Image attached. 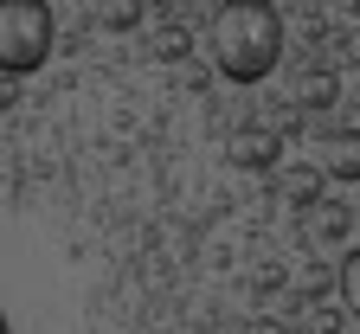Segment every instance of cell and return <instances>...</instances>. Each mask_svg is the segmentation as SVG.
<instances>
[{"instance_id":"cell-1","label":"cell","mask_w":360,"mask_h":334,"mask_svg":"<svg viewBox=\"0 0 360 334\" xmlns=\"http://www.w3.org/2000/svg\"><path fill=\"white\" fill-rule=\"evenodd\" d=\"M212 65L232 84H264L283 65V13L264 0H232L212 13Z\"/></svg>"},{"instance_id":"cell-2","label":"cell","mask_w":360,"mask_h":334,"mask_svg":"<svg viewBox=\"0 0 360 334\" xmlns=\"http://www.w3.org/2000/svg\"><path fill=\"white\" fill-rule=\"evenodd\" d=\"M52 7L45 0H0V71L7 77H32L52 58Z\"/></svg>"},{"instance_id":"cell-3","label":"cell","mask_w":360,"mask_h":334,"mask_svg":"<svg viewBox=\"0 0 360 334\" xmlns=\"http://www.w3.org/2000/svg\"><path fill=\"white\" fill-rule=\"evenodd\" d=\"M225 155H232V167L264 174V167H277V161H283V129H270V122H245V129H232Z\"/></svg>"},{"instance_id":"cell-4","label":"cell","mask_w":360,"mask_h":334,"mask_svg":"<svg viewBox=\"0 0 360 334\" xmlns=\"http://www.w3.org/2000/svg\"><path fill=\"white\" fill-rule=\"evenodd\" d=\"M322 174L335 186H354L360 180V129H328L322 135Z\"/></svg>"},{"instance_id":"cell-5","label":"cell","mask_w":360,"mask_h":334,"mask_svg":"<svg viewBox=\"0 0 360 334\" xmlns=\"http://www.w3.org/2000/svg\"><path fill=\"white\" fill-rule=\"evenodd\" d=\"M277 186H283V200H290L296 212H315V206H322V186H328V174L296 161V167H283V180H277Z\"/></svg>"},{"instance_id":"cell-6","label":"cell","mask_w":360,"mask_h":334,"mask_svg":"<svg viewBox=\"0 0 360 334\" xmlns=\"http://www.w3.org/2000/svg\"><path fill=\"white\" fill-rule=\"evenodd\" d=\"M290 97H296V110H335L341 84H335V71H322V65H315V71H302V77H296V90H290Z\"/></svg>"},{"instance_id":"cell-7","label":"cell","mask_w":360,"mask_h":334,"mask_svg":"<svg viewBox=\"0 0 360 334\" xmlns=\"http://www.w3.org/2000/svg\"><path fill=\"white\" fill-rule=\"evenodd\" d=\"M309 238H315V245H341V238H347V206L341 200H322V206L309 212Z\"/></svg>"},{"instance_id":"cell-8","label":"cell","mask_w":360,"mask_h":334,"mask_svg":"<svg viewBox=\"0 0 360 334\" xmlns=\"http://www.w3.org/2000/svg\"><path fill=\"white\" fill-rule=\"evenodd\" d=\"M341 302H347V309L360 315V245H354V251L341 257Z\"/></svg>"},{"instance_id":"cell-9","label":"cell","mask_w":360,"mask_h":334,"mask_svg":"<svg viewBox=\"0 0 360 334\" xmlns=\"http://www.w3.org/2000/svg\"><path fill=\"white\" fill-rule=\"evenodd\" d=\"M187 52H193V32H187V26L155 32V58H187Z\"/></svg>"},{"instance_id":"cell-10","label":"cell","mask_w":360,"mask_h":334,"mask_svg":"<svg viewBox=\"0 0 360 334\" xmlns=\"http://www.w3.org/2000/svg\"><path fill=\"white\" fill-rule=\"evenodd\" d=\"M103 26H116V32H135V26H142V7H135V0H129V7H103Z\"/></svg>"},{"instance_id":"cell-11","label":"cell","mask_w":360,"mask_h":334,"mask_svg":"<svg viewBox=\"0 0 360 334\" xmlns=\"http://www.w3.org/2000/svg\"><path fill=\"white\" fill-rule=\"evenodd\" d=\"M341 65H354V71H360V26H347V32H341Z\"/></svg>"},{"instance_id":"cell-12","label":"cell","mask_w":360,"mask_h":334,"mask_svg":"<svg viewBox=\"0 0 360 334\" xmlns=\"http://www.w3.org/2000/svg\"><path fill=\"white\" fill-rule=\"evenodd\" d=\"M251 334H283V328H277V321H257V328H251Z\"/></svg>"},{"instance_id":"cell-13","label":"cell","mask_w":360,"mask_h":334,"mask_svg":"<svg viewBox=\"0 0 360 334\" xmlns=\"http://www.w3.org/2000/svg\"><path fill=\"white\" fill-rule=\"evenodd\" d=\"M0 334H13V328H7V315H0Z\"/></svg>"},{"instance_id":"cell-14","label":"cell","mask_w":360,"mask_h":334,"mask_svg":"<svg viewBox=\"0 0 360 334\" xmlns=\"http://www.w3.org/2000/svg\"><path fill=\"white\" fill-rule=\"evenodd\" d=\"M354 103H360V97H354Z\"/></svg>"}]
</instances>
